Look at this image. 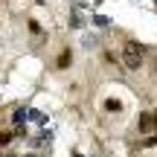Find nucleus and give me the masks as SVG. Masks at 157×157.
<instances>
[{"mask_svg": "<svg viewBox=\"0 0 157 157\" xmlns=\"http://www.w3.org/2000/svg\"><path fill=\"white\" fill-rule=\"evenodd\" d=\"M105 111H111V113L117 111V113H119V111H122V102H119V99H108V102H105Z\"/></svg>", "mask_w": 157, "mask_h": 157, "instance_id": "7ed1b4c3", "label": "nucleus"}, {"mask_svg": "<svg viewBox=\"0 0 157 157\" xmlns=\"http://www.w3.org/2000/svg\"><path fill=\"white\" fill-rule=\"evenodd\" d=\"M154 131H157V122H154Z\"/></svg>", "mask_w": 157, "mask_h": 157, "instance_id": "423d86ee", "label": "nucleus"}, {"mask_svg": "<svg viewBox=\"0 0 157 157\" xmlns=\"http://www.w3.org/2000/svg\"><path fill=\"white\" fill-rule=\"evenodd\" d=\"M151 131H154V117L143 113L140 117V134H151Z\"/></svg>", "mask_w": 157, "mask_h": 157, "instance_id": "f03ea898", "label": "nucleus"}, {"mask_svg": "<svg viewBox=\"0 0 157 157\" xmlns=\"http://www.w3.org/2000/svg\"><path fill=\"white\" fill-rule=\"evenodd\" d=\"M122 64L128 70H140L143 67V47L137 44V41H128V44L122 47Z\"/></svg>", "mask_w": 157, "mask_h": 157, "instance_id": "f257e3e1", "label": "nucleus"}, {"mask_svg": "<svg viewBox=\"0 0 157 157\" xmlns=\"http://www.w3.org/2000/svg\"><path fill=\"white\" fill-rule=\"evenodd\" d=\"M9 140H12V134H0V143H3V146H6Z\"/></svg>", "mask_w": 157, "mask_h": 157, "instance_id": "39448f33", "label": "nucleus"}, {"mask_svg": "<svg viewBox=\"0 0 157 157\" xmlns=\"http://www.w3.org/2000/svg\"><path fill=\"white\" fill-rule=\"evenodd\" d=\"M70 61H73V56H70V50H64L58 56V67H70Z\"/></svg>", "mask_w": 157, "mask_h": 157, "instance_id": "20e7f679", "label": "nucleus"}]
</instances>
